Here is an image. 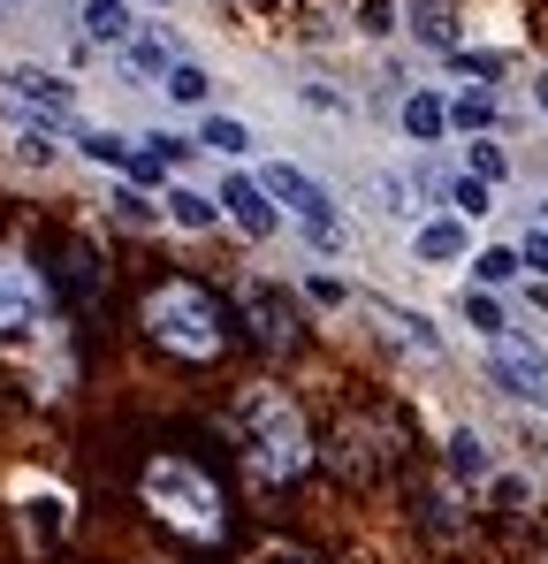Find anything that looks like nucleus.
<instances>
[{
  "mask_svg": "<svg viewBox=\"0 0 548 564\" xmlns=\"http://www.w3.org/2000/svg\"><path fill=\"white\" fill-rule=\"evenodd\" d=\"M229 420H237L260 480H297V473L313 466V435H305V420H297V404L282 389H244Z\"/></svg>",
  "mask_w": 548,
  "mask_h": 564,
  "instance_id": "f257e3e1",
  "label": "nucleus"
},
{
  "mask_svg": "<svg viewBox=\"0 0 548 564\" xmlns=\"http://www.w3.org/2000/svg\"><path fill=\"white\" fill-rule=\"evenodd\" d=\"M138 496H145V511H161V519H168L176 534H190V542H221V534H229L221 488H213L198 466H183V458H153V466L138 473Z\"/></svg>",
  "mask_w": 548,
  "mask_h": 564,
  "instance_id": "f03ea898",
  "label": "nucleus"
},
{
  "mask_svg": "<svg viewBox=\"0 0 548 564\" xmlns=\"http://www.w3.org/2000/svg\"><path fill=\"white\" fill-rule=\"evenodd\" d=\"M145 328H153V344H168L176 359H213V351L229 344V321H221L213 290H198V282H161V290L145 297Z\"/></svg>",
  "mask_w": 548,
  "mask_h": 564,
  "instance_id": "7ed1b4c3",
  "label": "nucleus"
},
{
  "mask_svg": "<svg viewBox=\"0 0 548 564\" xmlns=\"http://www.w3.org/2000/svg\"><path fill=\"white\" fill-rule=\"evenodd\" d=\"M260 184H267V191H274V206H282V214H289V221H297L305 237H313V252H320V260H336V252H343V221H336V198L313 184L305 169L274 161Z\"/></svg>",
  "mask_w": 548,
  "mask_h": 564,
  "instance_id": "20e7f679",
  "label": "nucleus"
},
{
  "mask_svg": "<svg viewBox=\"0 0 548 564\" xmlns=\"http://www.w3.org/2000/svg\"><path fill=\"white\" fill-rule=\"evenodd\" d=\"M487 375L503 381L511 397H526V404H548V351L541 344H526V336H487Z\"/></svg>",
  "mask_w": 548,
  "mask_h": 564,
  "instance_id": "39448f33",
  "label": "nucleus"
},
{
  "mask_svg": "<svg viewBox=\"0 0 548 564\" xmlns=\"http://www.w3.org/2000/svg\"><path fill=\"white\" fill-rule=\"evenodd\" d=\"M0 107L8 115H39V122H69L77 115V93L62 77H46V69H8L0 77Z\"/></svg>",
  "mask_w": 548,
  "mask_h": 564,
  "instance_id": "423d86ee",
  "label": "nucleus"
},
{
  "mask_svg": "<svg viewBox=\"0 0 548 564\" xmlns=\"http://www.w3.org/2000/svg\"><path fill=\"white\" fill-rule=\"evenodd\" d=\"M237 297H244V313H252V336H260L267 351H289V344H297V313H289V297H282L274 282L252 275L244 290H237Z\"/></svg>",
  "mask_w": 548,
  "mask_h": 564,
  "instance_id": "0eeeda50",
  "label": "nucleus"
},
{
  "mask_svg": "<svg viewBox=\"0 0 548 564\" xmlns=\"http://www.w3.org/2000/svg\"><path fill=\"white\" fill-rule=\"evenodd\" d=\"M221 206H229V221H237L244 237H274V221H282V214H274V191L252 184V176H229V184H221Z\"/></svg>",
  "mask_w": 548,
  "mask_h": 564,
  "instance_id": "6e6552de",
  "label": "nucleus"
},
{
  "mask_svg": "<svg viewBox=\"0 0 548 564\" xmlns=\"http://www.w3.org/2000/svg\"><path fill=\"white\" fill-rule=\"evenodd\" d=\"M31 313H39V275H31L23 260H8V252H0V336H8V328H23Z\"/></svg>",
  "mask_w": 548,
  "mask_h": 564,
  "instance_id": "1a4fd4ad",
  "label": "nucleus"
},
{
  "mask_svg": "<svg viewBox=\"0 0 548 564\" xmlns=\"http://www.w3.org/2000/svg\"><path fill=\"white\" fill-rule=\"evenodd\" d=\"M412 252H419L427 268H450V260H464V214H450V221H427V229L412 237Z\"/></svg>",
  "mask_w": 548,
  "mask_h": 564,
  "instance_id": "9d476101",
  "label": "nucleus"
},
{
  "mask_svg": "<svg viewBox=\"0 0 548 564\" xmlns=\"http://www.w3.org/2000/svg\"><path fill=\"white\" fill-rule=\"evenodd\" d=\"M85 39L91 46H130V0H85Z\"/></svg>",
  "mask_w": 548,
  "mask_h": 564,
  "instance_id": "9b49d317",
  "label": "nucleus"
},
{
  "mask_svg": "<svg viewBox=\"0 0 548 564\" xmlns=\"http://www.w3.org/2000/svg\"><path fill=\"white\" fill-rule=\"evenodd\" d=\"M404 130H412L419 145H435V138L450 130V99H442V93H412V99H404Z\"/></svg>",
  "mask_w": 548,
  "mask_h": 564,
  "instance_id": "f8f14e48",
  "label": "nucleus"
},
{
  "mask_svg": "<svg viewBox=\"0 0 548 564\" xmlns=\"http://www.w3.org/2000/svg\"><path fill=\"white\" fill-rule=\"evenodd\" d=\"M122 62H130L138 77H168V69H176L183 54H176V39H161V31H145V39H130V46H122Z\"/></svg>",
  "mask_w": 548,
  "mask_h": 564,
  "instance_id": "ddd939ff",
  "label": "nucleus"
},
{
  "mask_svg": "<svg viewBox=\"0 0 548 564\" xmlns=\"http://www.w3.org/2000/svg\"><path fill=\"white\" fill-rule=\"evenodd\" d=\"M168 221L198 237V229H213L221 214H213V198H206V191H190V184H168Z\"/></svg>",
  "mask_w": 548,
  "mask_h": 564,
  "instance_id": "4468645a",
  "label": "nucleus"
},
{
  "mask_svg": "<svg viewBox=\"0 0 548 564\" xmlns=\"http://www.w3.org/2000/svg\"><path fill=\"white\" fill-rule=\"evenodd\" d=\"M198 145H206V153H221V161H237V153H252V130H244L237 115H206Z\"/></svg>",
  "mask_w": 548,
  "mask_h": 564,
  "instance_id": "2eb2a0df",
  "label": "nucleus"
},
{
  "mask_svg": "<svg viewBox=\"0 0 548 564\" xmlns=\"http://www.w3.org/2000/svg\"><path fill=\"white\" fill-rule=\"evenodd\" d=\"M450 473H457V480H487V473H495L487 443H480L472 427H457V435H450Z\"/></svg>",
  "mask_w": 548,
  "mask_h": 564,
  "instance_id": "dca6fc26",
  "label": "nucleus"
},
{
  "mask_svg": "<svg viewBox=\"0 0 548 564\" xmlns=\"http://www.w3.org/2000/svg\"><path fill=\"white\" fill-rule=\"evenodd\" d=\"M381 321H388V336H396V344H412L419 359H435V351H442V336H435L419 313H396V305H381Z\"/></svg>",
  "mask_w": 548,
  "mask_h": 564,
  "instance_id": "f3484780",
  "label": "nucleus"
},
{
  "mask_svg": "<svg viewBox=\"0 0 548 564\" xmlns=\"http://www.w3.org/2000/svg\"><path fill=\"white\" fill-rule=\"evenodd\" d=\"M23 534H31V542H54V534H62V496H54V488L23 511Z\"/></svg>",
  "mask_w": 548,
  "mask_h": 564,
  "instance_id": "a211bd4d",
  "label": "nucleus"
},
{
  "mask_svg": "<svg viewBox=\"0 0 548 564\" xmlns=\"http://www.w3.org/2000/svg\"><path fill=\"white\" fill-rule=\"evenodd\" d=\"M518 268H526V252H511V245H487V252L472 260V275H480V282H511Z\"/></svg>",
  "mask_w": 548,
  "mask_h": 564,
  "instance_id": "6ab92c4d",
  "label": "nucleus"
},
{
  "mask_svg": "<svg viewBox=\"0 0 548 564\" xmlns=\"http://www.w3.org/2000/svg\"><path fill=\"white\" fill-rule=\"evenodd\" d=\"M450 122H457V130H487V122H495V99H487V93H457L450 99Z\"/></svg>",
  "mask_w": 548,
  "mask_h": 564,
  "instance_id": "aec40b11",
  "label": "nucleus"
},
{
  "mask_svg": "<svg viewBox=\"0 0 548 564\" xmlns=\"http://www.w3.org/2000/svg\"><path fill=\"white\" fill-rule=\"evenodd\" d=\"M85 153H91V161H107V169H130V161H138L130 138H114V130H85Z\"/></svg>",
  "mask_w": 548,
  "mask_h": 564,
  "instance_id": "412c9836",
  "label": "nucleus"
},
{
  "mask_svg": "<svg viewBox=\"0 0 548 564\" xmlns=\"http://www.w3.org/2000/svg\"><path fill=\"white\" fill-rule=\"evenodd\" d=\"M450 206L464 214V221H480V214H487V184H480V176H457V184H450Z\"/></svg>",
  "mask_w": 548,
  "mask_h": 564,
  "instance_id": "4be33fe9",
  "label": "nucleus"
},
{
  "mask_svg": "<svg viewBox=\"0 0 548 564\" xmlns=\"http://www.w3.org/2000/svg\"><path fill=\"white\" fill-rule=\"evenodd\" d=\"M168 99H183V107H198V99H206V69H190V62H176V69H168Z\"/></svg>",
  "mask_w": 548,
  "mask_h": 564,
  "instance_id": "5701e85b",
  "label": "nucleus"
},
{
  "mask_svg": "<svg viewBox=\"0 0 548 564\" xmlns=\"http://www.w3.org/2000/svg\"><path fill=\"white\" fill-rule=\"evenodd\" d=\"M464 321H472L480 336H503V305H495V297H480V290L464 297Z\"/></svg>",
  "mask_w": 548,
  "mask_h": 564,
  "instance_id": "b1692460",
  "label": "nucleus"
},
{
  "mask_svg": "<svg viewBox=\"0 0 548 564\" xmlns=\"http://www.w3.org/2000/svg\"><path fill=\"white\" fill-rule=\"evenodd\" d=\"M359 31L388 39V31H396V8H388V0H359Z\"/></svg>",
  "mask_w": 548,
  "mask_h": 564,
  "instance_id": "393cba45",
  "label": "nucleus"
},
{
  "mask_svg": "<svg viewBox=\"0 0 548 564\" xmlns=\"http://www.w3.org/2000/svg\"><path fill=\"white\" fill-rule=\"evenodd\" d=\"M503 169H511V161H503V145H487V138H480V145H472V176H480V184H495Z\"/></svg>",
  "mask_w": 548,
  "mask_h": 564,
  "instance_id": "a878e982",
  "label": "nucleus"
},
{
  "mask_svg": "<svg viewBox=\"0 0 548 564\" xmlns=\"http://www.w3.org/2000/svg\"><path fill=\"white\" fill-rule=\"evenodd\" d=\"M114 214H122V221H153V206H145V191H138V184L114 191Z\"/></svg>",
  "mask_w": 548,
  "mask_h": 564,
  "instance_id": "bb28decb",
  "label": "nucleus"
},
{
  "mask_svg": "<svg viewBox=\"0 0 548 564\" xmlns=\"http://www.w3.org/2000/svg\"><path fill=\"white\" fill-rule=\"evenodd\" d=\"M15 153H23V161H39V169H46V161H54V138H46V130H23V138H15Z\"/></svg>",
  "mask_w": 548,
  "mask_h": 564,
  "instance_id": "cd10ccee",
  "label": "nucleus"
},
{
  "mask_svg": "<svg viewBox=\"0 0 548 564\" xmlns=\"http://www.w3.org/2000/svg\"><path fill=\"white\" fill-rule=\"evenodd\" d=\"M518 252H526V268H534V275H548V229H526V245H518Z\"/></svg>",
  "mask_w": 548,
  "mask_h": 564,
  "instance_id": "c85d7f7f",
  "label": "nucleus"
},
{
  "mask_svg": "<svg viewBox=\"0 0 548 564\" xmlns=\"http://www.w3.org/2000/svg\"><path fill=\"white\" fill-rule=\"evenodd\" d=\"M534 107H541V115H548V69H541V77H534Z\"/></svg>",
  "mask_w": 548,
  "mask_h": 564,
  "instance_id": "c756f323",
  "label": "nucleus"
},
{
  "mask_svg": "<svg viewBox=\"0 0 548 564\" xmlns=\"http://www.w3.org/2000/svg\"><path fill=\"white\" fill-rule=\"evenodd\" d=\"M267 564H305V557H297V550H267Z\"/></svg>",
  "mask_w": 548,
  "mask_h": 564,
  "instance_id": "7c9ffc66",
  "label": "nucleus"
},
{
  "mask_svg": "<svg viewBox=\"0 0 548 564\" xmlns=\"http://www.w3.org/2000/svg\"><path fill=\"white\" fill-rule=\"evenodd\" d=\"M412 8H419V23H427V15H435V8H442V0H412Z\"/></svg>",
  "mask_w": 548,
  "mask_h": 564,
  "instance_id": "2f4dec72",
  "label": "nucleus"
},
{
  "mask_svg": "<svg viewBox=\"0 0 548 564\" xmlns=\"http://www.w3.org/2000/svg\"><path fill=\"white\" fill-rule=\"evenodd\" d=\"M0 8H8V0H0Z\"/></svg>",
  "mask_w": 548,
  "mask_h": 564,
  "instance_id": "473e14b6",
  "label": "nucleus"
}]
</instances>
